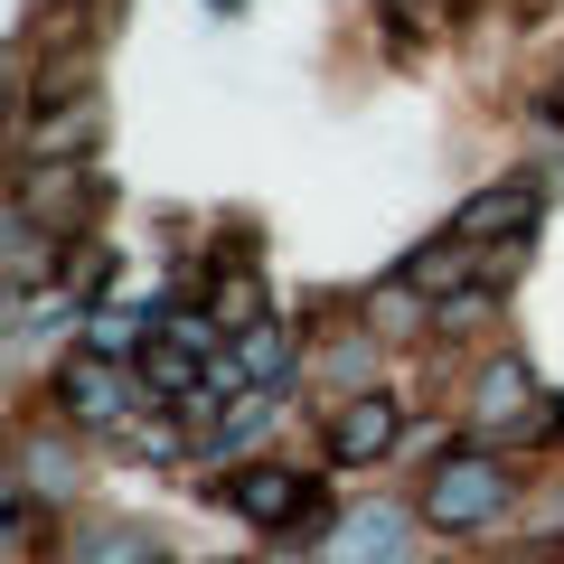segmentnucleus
<instances>
[{
  "instance_id": "6",
  "label": "nucleus",
  "mask_w": 564,
  "mask_h": 564,
  "mask_svg": "<svg viewBox=\"0 0 564 564\" xmlns=\"http://www.w3.org/2000/svg\"><path fill=\"white\" fill-rule=\"evenodd\" d=\"M141 339H151V321L141 311H95V329H85V358H141Z\"/></svg>"
},
{
  "instance_id": "3",
  "label": "nucleus",
  "mask_w": 564,
  "mask_h": 564,
  "mask_svg": "<svg viewBox=\"0 0 564 564\" xmlns=\"http://www.w3.org/2000/svg\"><path fill=\"white\" fill-rule=\"evenodd\" d=\"M386 443H395V395H348L339 423H329V452L339 462H377Z\"/></svg>"
},
{
  "instance_id": "8",
  "label": "nucleus",
  "mask_w": 564,
  "mask_h": 564,
  "mask_svg": "<svg viewBox=\"0 0 564 564\" xmlns=\"http://www.w3.org/2000/svg\"><path fill=\"white\" fill-rule=\"evenodd\" d=\"M245 386H273V367H292V339H282V329L273 321H263V329H245Z\"/></svg>"
},
{
  "instance_id": "4",
  "label": "nucleus",
  "mask_w": 564,
  "mask_h": 564,
  "mask_svg": "<svg viewBox=\"0 0 564 564\" xmlns=\"http://www.w3.org/2000/svg\"><path fill=\"white\" fill-rule=\"evenodd\" d=\"M226 499H236V508H245L254 527H282V518H302L311 480H302V470H273V462H263V470H245V480L226 489Z\"/></svg>"
},
{
  "instance_id": "10",
  "label": "nucleus",
  "mask_w": 564,
  "mask_h": 564,
  "mask_svg": "<svg viewBox=\"0 0 564 564\" xmlns=\"http://www.w3.org/2000/svg\"><path fill=\"white\" fill-rule=\"evenodd\" d=\"M555 433H564V414H555Z\"/></svg>"
},
{
  "instance_id": "5",
  "label": "nucleus",
  "mask_w": 564,
  "mask_h": 564,
  "mask_svg": "<svg viewBox=\"0 0 564 564\" xmlns=\"http://www.w3.org/2000/svg\"><path fill=\"white\" fill-rule=\"evenodd\" d=\"M527 217H536V188H480V198H470L462 217H452V236H499V226L518 236Z\"/></svg>"
},
{
  "instance_id": "9",
  "label": "nucleus",
  "mask_w": 564,
  "mask_h": 564,
  "mask_svg": "<svg viewBox=\"0 0 564 564\" xmlns=\"http://www.w3.org/2000/svg\"><path fill=\"white\" fill-rule=\"evenodd\" d=\"M527 395H536V386H527V367H489V377H480V414H489V423L518 414Z\"/></svg>"
},
{
  "instance_id": "7",
  "label": "nucleus",
  "mask_w": 564,
  "mask_h": 564,
  "mask_svg": "<svg viewBox=\"0 0 564 564\" xmlns=\"http://www.w3.org/2000/svg\"><path fill=\"white\" fill-rule=\"evenodd\" d=\"M395 508H367V518L358 527H339V564H386V555H395Z\"/></svg>"
},
{
  "instance_id": "2",
  "label": "nucleus",
  "mask_w": 564,
  "mask_h": 564,
  "mask_svg": "<svg viewBox=\"0 0 564 564\" xmlns=\"http://www.w3.org/2000/svg\"><path fill=\"white\" fill-rule=\"evenodd\" d=\"M57 404L76 423H113L122 404H141V377H122L113 358H66L57 367Z\"/></svg>"
},
{
  "instance_id": "1",
  "label": "nucleus",
  "mask_w": 564,
  "mask_h": 564,
  "mask_svg": "<svg viewBox=\"0 0 564 564\" xmlns=\"http://www.w3.org/2000/svg\"><path fill=\"white\" fill-rule=\"evenodd\" d=\"M499 508H508V470L480 462V452L443 462L433 489H423V518H433V527H480V518H499Z\"/></svg>"
}]
</instances>
